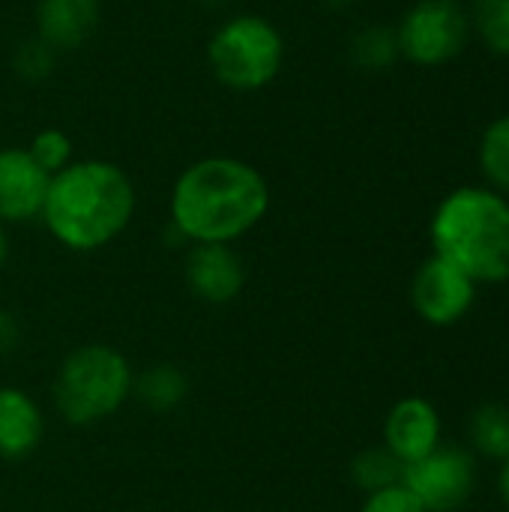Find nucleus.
<instances>
[{
    "label": "nucleus",
    "instance_id": "nucleus-1",
    "mask_svg": "<svg viewBox=\"0 0 509 512\" xmlns=\"http://www.w3.org/2000/svg\"><path fill=\"white\" fill-rule=\"evenodd\" d=\"M270 210L267 177L234 156H204L183 168L171 189V228L192 243L246 237Z\"/></svg>",
    "mask_w": 509,
    "mask_h": 512
},
{
    "label": "nucleus",
    "instance_id": "nucleus-2",
    "mask_svg": "<svg viewBox=\"0 0 509 512\" xmlns=\"http://www.w3.org/2000/svg\"><path fill=\"white\" fill-rule=\"evenodd\" d=\"M135 216V186L108 159H75L48 183L42 222L72 252H96L114 243Z\"/></svg>",
    "mask_w": 509,
    "mask_h": 512
},
{
    "label": "nucleus",
    "instance_id": "nucleus-3",
    "mask_svg": "<svg viewBox=\"0 0 509 512\" xmlns=\"http://www.w3.org/2000/svg\"><path fill=\"white\" fill-rule=\"evenodd\" d=\"M432 246L477 285L509 282V201L477 186L450 192L432 216Z\"/></svg>",
    "mask_w": 509,
    "mask_h": 512
},
{
    "label": "nucleus",
    "instance_id": "nucleus-4",
    "mask_svg": "<svg viewBox=\"0 0 509 512\" xmlns=\"http://www.w3.org/2000/svg\"><path fill=\"white\" fill-rule=\"evenodd\" d=\"M132 366L111 345H81L57 369L54 408L69 426H96L132 396Z\"/></svg>",
    "mask_w": 509,
    "mask_h": 512
},
{
    "label": "nucleus",
    "instance_id": "nucleus-5",
    "mask_svg": "<svg viewBox=\"0 0 509 512\" xmlns=\"http://www.w3.org/2000/svg\"><path fill=\"white\" fill-rule=\"evenodd\" d=\"M207 66L222 87L258 93L270 87L285 66V36L267 15H231L207 42Z\"/></svg>",
    "mask_w": 509,
    "mask_h": 512
},
{
    "label": "nucleus",
    "instance_id": "nucleus-6",
    "mask_svg": "<svg viewBox=\"0 0 509 512\" xmlns=\"http://www.w3.org/2000/svg\"><path fill=\"white\" fill-rule=\"evenodd\" d=\"M471 36V15L459 0H420L396 27L399 54L414 66H444Z\"/></svg>",
    "mask_w": 509,
    "mask_h": 512
},
{
    "label": "nucleus",
    "instance_id": "nucleus-7",
    "mask_svg": "<svg viewBox=\"0 0 509 512\" xmlns=\"http://www.w3.org/2000/svg\"><path fill=\"white\" fill-rule=\"evenodd\" d=\"M402 486L426 512H456L471 501L477 489V462L462 447L438 444L429 456L405 465Z\"/></svg>",
    "mask_w": 509,
    "mask_h": 512
},
{
    "label": "nucleus",
    "instance_id": "nucleus-8",
    "mask_svg": "<svg viewBox=\"0 0 509 512\" xmlns=\"http://www.w3.org/2000/svg\"><path fill=\"white\" fill-rule=\"evenodd\" d=\"M477 300V282L465 276L456 264L432 255L411 282V303L417 315L432 327H450L462 321Z\"/></svg>",
    "mask_w": 509,
    "mask_h": 512
},
{
    "label": "nucleus",
    "instance_id": "nucleus-9",
    "mask_svg": "<svg viewBox=\"0 0 509 512\" xmlns=\"http://www.w3.org/2000/svg\"><path fill=\"white\" fill-rule=\"evenodd\" d=\"M186 288L210 306H225L246 288V264L228 243H192L183 261Z\"/></svg>",
    "mask_w": 509,
    "mask_h": 512
},
{
    "label": "nucleus",
    "instance_id": "nucleus-10",
    "mask_svg": "<svg viewBox=\"0 0 509 512\" xmlns=\"http://www.w3.org/2000/svg\"><path fill=\"white\" fill-rule=\"evenodd\" d=\"M51 177L33 162L27 147L0 150V225L42 216Z\"/></svg>",
    "mask_w": 509,
    "mask_h": 512
},
{
    "label": "nucleus",
    "instance_id": "nucleus-11",
    "mask_svg": "<svg viewBox=\"0 0 509 512\" xmlns=\"http://www.w3.org/2000/svg\"><path fill=\"white\" fill-rule=\"evenodd\" d=\"M441 444V417L432 402L408 396L396 402L384 423V447L393 450L405 465L429 456Z\"/></svg>",
    "mask_w": 509,
    "mask_h": 512
},
{
    "label": "nucleus",
    "instance_id": "nucleus-12",
    "mask_svg": "<svg viewBox=\"0 0 509 512\" xmlns=\"http://www.w3.org/2000/svg\"><path fill=\"white\" fill-rule=\"evenodd\" d=\"M102 24V0H39L36 36L57 54L84 48Z\"/></svg>",
    "mask_w": 509,
    "mask_h": 512
},
{
    "label": "nucleus",
    "instance_id": "nucleus-13",
    "mask_svg": "<svg viewBox=\"0 0 509 512\" xmlns=\"http://www.w3.org/2000/svg\"><path fill=\"white\" fill-rule=\"evenodd\" d=\"M45 417L21 387H0V459L21 462L39 450Z\"/></svg>",
    "mask_w": 509,
    "mask_h": 512
},
{
    "label": "nucleus",
    "instance_id": "nucleus-14",
    "mask_svg": "<svg viewBox=\"0 0 509 512\" xmlns=\"http://www.w3.org/2000/svg\"><path fill=\"white\" fill-rule=\"evenodd\" d=\"M132 396L147 411L168 414L189 396V378L171 363H156L132 378Z\"/></svg>",
    "mask_w": 509,
    "mask_h": 512
},
{
    "label": "nucleus",
    "instance_id": "nucleus-15",
    "mask_svg": "<svg viewBox=\"0 0 509 512\" xmlns=\"http://www.w3.org/2000/svg\"><path fill=\"white\" fill-rule=\"evenodd\" d=\"M468 435L471 444L480 456L495 459V462H507L509 459V405L501 402H489L480 405L471 414L468 423Z\"/></svg>",
    "mask_w": 509,
    "mask_h": 512
},
{
    "label": "nucleus",
    "instance_id": "nucleus-16",
    "mask_svg": "<svg viewBox=\"0 0 509 512\" xmlns=\"http://www.w3.org/2000/svg\"><path fill=\"white\" fill-rule=\"evenodd\" d=\"M348 57L363 72H384V69H390L402 57L399 54L396 30L393 27H381V24L363 27L351 39V45H348Z\"/></svg>",
    "mask_w": 509,
    "mask_h": 512
},
{
    "label": "nucleus",
    "instance_id": "nucleus-17",
    "mask_svg": "<svg viewBox=\"0 0 509 512\" xmlns=\"http://www.w3.org/2000/svg\"><path fill=\"white\" fill-rule=\"evenodd\" d=\"M351 477H354V483L366 495H375V492L402 486V480H405V462L393 450H387V447H372V450H363L354 459Z\"/></svg>",
    "mask_w": 509,
    "mask_h": 512
},
{
    "label": "nucleus",
    "instance_id": "nucleus-18",
    "mask_svg": "<svg viewBox=\"0 0 509 512\" xmlns=\"http://www.w3.org/2000/svg\"><path fill=\"white\" fill-rule=\"evenodd\" d=\"M480 168L495 192L509 195V114L489 123L480 141Z\"/></svg>",
    "mask_w": 509,
    "mask_h": 512
},
{
    "label": "nucleus",
    "instance_id": "nucleus-19",
    "mask_svg": "<svg viewBox=\"0 0 509 512\" xmlns=\"http://www.w3.org/2000/svg\"><path fill=\"white\" fill-rule=\"evenodd\" d=\"M471 27L495 51L509 57V0H471Z\"/></svg>",
    "mask_w": 509,
    "mask_h": 512
},
{
    "label": "nucleus",
    "instance_id": "nucleus-20",
    "mask_svg": "<svg viewBox=\"0 0 509 512\" xmlns=\"http://www.w3.org/2000/svg\"><path fill=\"white\" fill-rule=\"evenodd\" d=\"M27 153L33 156V162H36L48 177H54V174L63 171L69 162H75L72 138H69L63 129H39V132L30 138Z\"/></svg>",
    "mask_w": 509,
    "mask_h": 512
},
{
    "label": "nucleus",
    "instance_id": "nucleus-21",
    "mask_svg": "<svg viewBox=\"0 0 509 512\" xmlns=\"http://www.w3.org/2000/svg\"><path fill=\"white\" fill-rule=\"evenodd\" d=\"M54 66H57V51L51 45H45L39 36L18 42V48L12 54V72L27 84H39V81L51 78Z\"/></svg>",
    "mask_w": 509,
    "mask_h": 512
},
{
    "label": "nucleus",
    "instance_id": "nucleus-22",
    "mask_svg": "<svg viewBox=\"0 0 509 512\" xmlns=\"http://www.w3.org/2000/svg\"><path fill=\"white\" fill-rule=\"evenodd\" d=\"M360 512H426V507L405 486H393V489L366 495V504Z\"/></svg>",
    "mask_w": 509,
    "mask_h": 512
},
{
    "label": "nucleus",
    "instance_id": "nucleus-23",
    "mask_svg": "<svg viewBox=\"0 0 509 512\" xmlns=\"http://www.w3.org/2000/svg\"><path fill=\"white\" fill-rule=\"evenodd\" d=\"M18 342H21V327H18V321H15L9 312L0 309V357L9 354V351H15Z\"/></svg>",
    "mask_w": 509,
    "mask_h": 512
},
{
    "label": "nucleus",
    "instance_id": "nucleus-24",
    "mask_svg": "<svg viewBox=\"0 0 509 512\" xmlns=\"http://www.w3.org/2000/svg\"><path fill=\"white\" fill-rule=\"evenodd\" d=\"M501 495H504V501H507L509 507V459L504 462V468H501Z\"/></svg>",
    "mask_w": 509,
    "mask_h": 512
},
{
    "label": "nucleus",
    "instance_id": "nucleus-25",
    "mask_svg": "<svg viewBox=\"0 0 509 512\" xmlns=\"http://www.w3.org/2000/svg\"><path fill=\"white\" fill-rule=\"evenodd\" d=\"M6 258H9V240H6V231H3V225H0V270H3V264H6Z\"/></svg>",
    "mask_w": 509,
    "mask_h": 512
},
{
    "label": "nucleus",
    "instance_id": "nucleus-26",
    "mask_svg": "<svg viewBox=\"0 0 509 512\" xmlns=\"http://www.w3.org/2000/svg\"><path fill=\"white\" fill-rule=\"evenodd\" d=\"M201 3H207V6H222L225 0H201Z\"/></svg>",
    "mask_w": 509,
    "mask_h": 512
}]
</instances>
